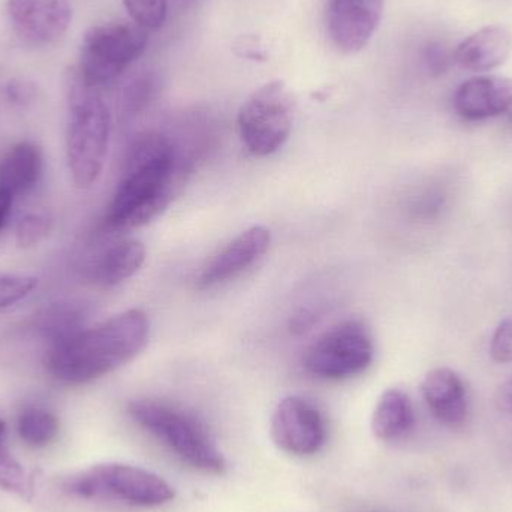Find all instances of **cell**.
I'll list each match as a JSON object with an SVG mask.
<instances>
[{
  "label": "cell",
  "mask_w": 512,
  "mask_h": 512,
  "mask_svg": "<svg viewBox=\"0 0 512 512\" xmlns=\"http://www.w3.org/2000/svg\"><path fill=\"white\" fill-rule=\"evenodd\" d=\"M6 14L21 41L50 45L68 32L72 6L69 0H8Z\"/></svg>",
  "instance_id": "10"
},
{
  "label": "cell",
  "mask_w": 512,
  "mask_h": 512,
  "mask_svg": "<svg viewBox=\"0 0 512 512\" xmlns=\"http://www.w3.org/2000/svg\"><path fill=\"white\" fill-rule=\"evenodd\" d=\"M146 261V248L137 240H123L105 249L90 268V279L102 288H113L134 276Z\"/></svg>",
  "instance_id": "18"
},
{
  "label": "cell",
  "mask_w": 512,
  "mask_h": 512,
  "mask_svg": "<svg viewBox=\"0 0 512 512\" xmlns=\"http://www.w3.org/2000/svg\"><path fill=\"white\" fill-rule=\"evenodd\" d=\"M111 117L98 89L75 77L68 93L66 159L77 188L95 185L104 170L110 144Z\"/></svg>",
  "instance_id": "4"
},
{
  "label": "cell",
  "mask_w": 512,
  "mask_h": 512,
  "mask_svg": "<svg viewBox=\"0 0 512 512\" xmlns=\"http://www.w3.org/2000/svg\"><path fill=\"white\" fill-rule=\"evenodd\" d=\"M50 213L30 212L15 224V245L20 249H32L44 242L53 230Z\"/></svg>",
  "instance_id": "21"
},
{
  "label": "cell",
  "mask_w": 512,
  "mask_h": 512,
  "mask_svg": "<svg viewBox=\"0 0 512 512\" xmlns=\"http://www.w3.org/2000/svg\"><path fill=\"white\" fill-rule=\"evenodd\" d=\"M271 243V233L261 225L249 228L228 243L212 261L207 262L197 277L200 289L212 288L219 283L233 279L246 268L254 265L268 251Z\"/></svg>",
  "instance_id": "12"
},
{
  "label": "cell",
  "mask_w": 512,
  "mask_h": 512,
  "mask_svg": "<svg viewBox=\"0 0 512 512\" xmlns=\"http://www.w3.org/2000/svg\"><path fill=\"white\" fill-rule=\"evenodd\" d=\"M375 355L369 331L358 321H346L322 334L303 357L307 373L327 381L354 378L369 369Z\"/></svg>",
  "instance_id": "8"
},
{
  "label": "cell",
  "mask_w": 512,
  "mask_h": 512,
  "mask_svg": "<svg viewBox=\"0 0 512 512\" xmlns=\"http://www.w3.org/2000/svg\"><path fill=\"white\" fill-rule=\"evenodd\" d=\"M36 288V277L27 274H0V312L26 300Z\"/></svg>",
  "instance_id": "23"
},
{
  "label": "cell",
  "mask_w": 512,
  "mask_h": 512,
  "mask_svg": "<svg viewBox=\"0 0 512 512\" xmlns=\"http://www.w3.org/2000/svg\"><path fill=\"white\" fill-rule=\"evenodd\" d=\"M0 489L17 493L24 498L32 492L30 478L23 466L8 453L5 444H0Z\"/></svg>",
  "instance_id": "22"
},
{
  "label": "cell",
  "mask_w": 512,
  "mask_h": 512,
  "mask_svg": "<svg viewBox=\"0 0 512 512\" xmlns=\"http://www.w3.org/2000/svg\"><path fill=\"white\" fill-rule=\"evenodd\" d=\"M512 51V35L504 26H487L460 42L454 60L460 68L486 72L507 62Z\"/></svg>",
  "instance_id": "15"
},
{
  "label": "cell",
  "mask_w": 512,
  "mask_h": 512,
  "mask_svg": "<svg viewBox=\"0 0 512 512\" xmlns=\"http://www.w3.org/2000/svg\"><path fill=\"white\" fill-rule=\"evenodd\" d=\"M86 307L75 301H59L45 307L38 316V330L48 345H56L86 328Z\"/></svg>",
  "instance_id": "19"
},
{
  "label": "cell",
  "mask_w": 512,
  "mask_h": 512,
  "mask_svg": "<svg viewBox=\"0 0 512 512\" xmlns=\"http://www.w3.org/2000/svg\"><path fill=\"white\" fill-rule=\"evenodd\" d=\"M294 102L282 81H270L259 87L240 108V137L255 156L276 153L292 131Z\"/></svg>",
  "instance_id": "7"
},
{
  "label": "cell",
  "mask_w": 512,
  "mask_h": 512,
  "mask_svg": "<svg viewBox=\"0 0 512 512\" xmlns=\"http://www.w3.org/2000/svg\"><path fill=\"white\" fill-rule=\"evenodd\" d=\"M12 204H14V197L6 194L5 191H0V234L8 227L9 218H11Z\"/></svg>",
  "instance_id": "29"
},
{
  "label": "cell",
  "mask_w": 512,
  "mask_h": 512,
  "mask_svg": "<svg viewBox=\"0 0 512 512\" xmlns=\"http://www.w3.org/2000/svg\"><path fill=\"white\" fill-rule=\"evenodd\" d=\"M59 429V420L47 409L29 406L18 415V435L30 447L39 448L51 444L59 435Z\"/></svg>",
  "instance_id": "20"
},
{
  "label": "cell",
  "mask_w": 512,
  "mask_h": 512,
  "mask_svg": "<svg viewBox=\"0 0 512 512\" xmlns=\"http://www.w3.org/2000/svg\"><path fill=\"white\" fill-rule=\"evenodd\" d=\"M370 426L379 441H399L409 435L415 426V412L408 394L399 388L385 390L376 403Z\"/></svg>",
  "instance_id": "17"
},
{
  "label": "cell",
  "mask_w": 512,
  "mask_h": 512,
  "mask_svg": "<svg viewBox=\"0 0 512 512\" xmlns=\"http://www.w3.org/2000/svg\"><path fill=\"white\" fill-rule=\"evenodd\" d=\"M129 415L177 459L204 474L222 475L227 459L201 418L180 406L155 399L129 403Z\"/></svg>",
  "instance_id": "3"
},
{
  "label": "cell",
  "mask_w": 512,
  "mask_h": 512,
  "mask_svg": "<svg viewBox=\"0 0 512 512\" xmlns=\"http://www.w3.org/2000/svg\"><path fill=\"white\" fill-rule=\"evenodd\" d=\"M66 492L84 499L114 501L138 508L161 507L176 498L173 487L158 474L123 465L104 463L66 478Z\"/></svg>",
  "instance_id": "5"
},
{
  "label": "cell",
  "mask_w": 512,
  "mask_h": 512,
  "mask_svg": "<svg viewBox=\"0 0 512 512\" xmlns=\"http://www.w3.org/2000/svg\"><path fill=\"white\" fill-rule=\"evenodd\" d=\"M495 403L499 411L505 412V414H512V378L508 379L496 391Z\"/></svg>",
  "instance_id": "28"
},
{
  "label": "cell",
  "mask_w": 512,
  "mask_h": 512,
  "mask_svg": "<svg viewBox=\"0 0 512 512\" xmlns=\"http://www.w3.org/2000/svg\"><path fill=\"white\" fill-rule=\"evenodd\" d=\"M423 57L424 63H426V68L429 69V72H432V74L439 75L442 74V72L447 71L448 57L441 45H429V47L426 48V51H424Z\"/></svg>",
  "instance_id": "27"
},
{
  "label": "cell",
  "mask_w": 512,
  "mask_h": 512,
  "mask_svg": "<svg viewBox=\"0 0 512 512\" xmlns=\"http://www.w3.org/2000/svg\"><path fill=\"white\" fill-rule=\"evenodd\" d=\"M177 170V152L170 138L158 132L137 137L108 204L107 227L132 230L161 215L173 198Z\"/></svg>",
  "instance_id": "2"
},
{
  "label": "cell",
  "mask_w": 512,
  "mask_h": 512,
  "mask_svg": "<svg viewBox=\"0 0 512 512\" xmlns=\"http://www.w3.org/2000/svg\"><path fill=\"white\" fill-rule=\"evenodd\" d=\"M132 21L146 30L159 29L167 18L168 0H123Z\"/></svg>",
  "instance_id": "24"
},
{
  "label": "cell",
  "mask_w": 512,
  "mask_h": 512,
  "mask_svg": "<svg viewBox=\"0 0 512 512\" xmlns=\"http://www.w3.org/2000/svg\"><path fill=\"white\" fill-rule=\"evenodd\" d=\"M490 355L496 363H512V316L496 327L490 342Z\"/></svg>",
  "instance_id": "25"
},
{
  "label": "cell",
  "mask_w": 512,
  "mask_h": 512,
  "mask_svg": "<svg viewBox=\"0 0 512 512\" xmlns=\"http://www.w3.org/2000/svg\"><path fill=\"white\" fill-rule=\"evenodd\" d=\"M5 435H6V424L5 421L0 418V444H3V441H5Z\"/></svg>",
  "instance_id": "30"
},
{
  "label": "cell",
  "mask_w": 512,
  "mask_h": 512,
  "mask_svg": "<svg viewBox=\"0 0 512 512\" xmlns=\"http://www.w3.org/2000/svg\"><path fill=\"white\" fill-rule=\"evenodd\" d=\"M149 35L128 21L98 24L84 33L78 77L86 86L101 89L116 81L146 50Z\"/></svg>",
  "instance_id": "6"
},
{
  "label": "cell",
  "mask_w": 512,
  "mask_h": 512,
  "mask_svg": "<svg viewBox=\"0 0 512 512\" xmlns=\"http://www.w3.org/2000/svg\"><path fill=\"white\" fill-rule=\"evenodd\" d=\"M384 0H331L328 30L339 50L357 53L363 50L378 29Z\"/></svg>",
  "instance_id": "11"
},
{
  "label": "cell",
  "mask_w": 512,
  "mask_h": 512,
  "mask_svg": "<svg viewBox=\"0 0 512 512\" xmlns=\"http://www.w3.org/2000/svg\"><path fill=\"white\" fill-rule=\"evenodd\" d=\"M454 110L466 120L501 116L512 108V78L481 75L465 81L454 93Z\"/></svg>",
  "instance_id": "13"
},
{
  "label": "cell",
  "mask_w": 512,
  "mask_h": 512,
  "mask_svg": "<svg viewBox=\"0 0 512 512\" xmlns=\"http://www.w3.org/2000/svg\"><path fill=\"white\" fill-rule=\"evenodd\" d=\"M271 439L292 456L319 453L327 442V421L318 406L300 396L280 400L271 417Z\"/></svg>",
  "instance_id": "9"
},
{
  "label": "cell",
  "mask_w": 512,
  "mask_h": 512,
  "mask_svg": "<svg viewBox=\"0 0 512 512\" xmlns=\"http://www.w3.org/2000/svg\"><path fill=\"white\" fill-rule=\"evenodd\" d=\"M5 96L11 104L17 105V107H27L35 101L36 86L32 81L15 78L6 83Z\"/></svg>",
  "instance_id": "26"
},
{
  "label": "cell",
  "mask_w": 512,
  "mask_h": 512,
  "mask_svg": "<svg viewBox=\"0 0 512 512\" xmlns=\"http://www.w3.org/2000/svg\"><path fill=\"white\" fill-rule=\"evenodd\" d=\"M146 313L129 309L51 345L44 367L54 381L83 385L131 363L149 342Z\"/></svg>",
  "instance_id": "1"
},
{
  "label": "cell",
  "mask_w": 512,
  "mask_h": 512,
  "mask_svg": "<svg viewBox=\"0 0 512 512\" xmlns=\"http://www.w3.org/2000/svg\"><path fill=\"white\" fill-rule=\"evenodd\" d=\"M44 171V153L33 141H20L0 159V191L17 198L38 185Z\"/></svg>",
  "instance_id": "16"
},
{
  "label": "cell",
  "mask_w": 512,
  "mask_h": 512,
  "mask_svg": "<svg viewBox=\"0 0 512 512\" xmlns=\"http://www.w3.org/2000/svg\"><path fill=\"white\" fill-rule=\"evenodd\" d=\"M424 402L433 417L450 429H459L468 418L465 382L454 370L438 367L424 376L421 384Z\"/></svg>",
  "instance_id": "14"
}]
</instances>
